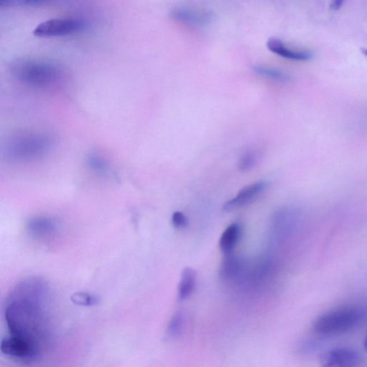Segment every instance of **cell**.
Instances as JSON below:
<instances>
[{
  "mask_svg": "<svg viewBox=\"0 0 367 367\" xmlns=\"http://www.w3.org/2000/svg\"><path fill=\"white\" fill-rule=\"evenodd\" d=\"M364 348L366 352H367V334L365 337L364 342Z\"/></svg>",
  "mask_w": 367,
  "mask_h": 367,
  "instance_id": "obj_22",
  "label": "cell"
},
{
  "mask_svg": "<svg viewBox=\"0 0 367 367\" xmlns=\"http://www.w3.org/2000/svg\"><path fill=\"white\" fill-rule=\"evenodd\" d=\"M268 182L258 181L251 185L243 188L235 197L228 201L224 205L223 209L226 212H231L242 206L248 205L256 199L265 190L268 188Z\"/></svg>",
  "mask_w": 367,
  "mask_h": 367,
  "instance_id": "obj_7",
  "label": "cell"
},
{
  "mask_svg": "<svg viewBox=\"0 0 367 367\" xmlns=\"http://www.w3.org/2000/svg\"><path fill=\"white\" fill-rule=\"evenodd\" d=\"M71 300L73 303L81 305V307H93L100 303V298L95 294L78 292L71 296Z\"/></svg>",
  "mask_w": 367,
  "mask_h": 367,
  "instance_id": "obj_17",
  "label": "cell"
},
{
  "mask_svg": "<svg viewBox=\"0 0 367 367\" xmlns=\"http://www.w3.org/2000/svg\"><path fill=\"white\" fill-rule=\"evenodd\" d=\"M253 71L260 76L272 80L278 81V82H288V81H289L291 79L290 76L288 74L285 73L284 72L280 70L270 67L256 66H254Z\"/></svg>",
  "mask_w": 367,
  "mask_h": 367,
  "instance_id": "obj_16",
  "label": "cell"
},
{
  "mask_svg": "<svg viewBox=\"0 0 367 367\" xmlns=\"http://www.w3.org/2000/svg\"><path fill=\"white\" fill-rule=\"evenodd\" d=\"M57 229L56 221L48 217H34L28 222L27 226L29 234L38 239H44L53 235Z\"/></svg>",
  "mask_w": 367,
  "mask_h": 367,
  "instance_id": "obj_10",
  "label": "cell"
},
{
  "mask_svg": "<svg viewBox=\"0 0 367 367\" xmlns=\"http://www.w3.org/2000/svg\"><path fill=\"white\" fill-rule=\"evenodd\" d=\"M362 53L367 57V49H362Z\"/></svg>",
  "mask_w": 367,
  "mask_h": 367,
  "instance_id": "obj_23",
  "label": "cell"
},
{
  "mask_svg": "<svg viewBox=\"0 0 367 367\" xmlns=\"http://www.w3.org/2000/svg\"><path fill=\"white\" fill-rule=\"evenodd\" d=\"M52 146V140L47 136L25 135L19 136L10 143L6 147V154L14 160H33L47 154Z\"/></svg>",
  "mask_w": 367,
  "mask_h": 367,
  "instance_id": "obj_3",
  "label": "cell"
},
{
  "mask_svg": "<svg viewBox=\"0 0 367 367\" xmlns=\"http://www.w3.org/2000/svg\"><path fill=\"white\" fill-rule=\"evenodd\" d=\"M197 283V274L194 269L187 267L183 270L178 285L179 301L188 299L194 292Z\"/></svg>",
  "mask_w": 367,
  "mask_h": 367,
  "instance_id": "obj_12",
  "label": "cell"
},
{
  "mask_svg": "<svg viewBox=\"0 0 367 367\" xmlns=\"http://www.w3.org/2000/svg\"><path fill=\"white\" fill-rule=\"evenodd\" d=\"M186 317L182 312L177 313L170 321L167 334L170 339L179 338L185 331Z\"/></svg>",
  "mask_w": 367,
  "mask_h": 367,
  "instance_id": "obj_15",
  "label": "cell"
},
{
  "mask_svg": "<svg viewBox=\"0 0 367 367\" xmlns=\"http://www.w3.org/2000/svg\"><path fill=\"white\" fill-rule=\"evenodd\" d=\"M361 363V357L350 348H339L325 352L320 357L323 367H355Z\"/></svg>",
  "mask_w": 367,
  "mask_h": 367,
  "instance_id": "obj_6",
  "label": "cell"
},
{
  "mask_svg": "<svg viewBox=\"0 0 367 367\" xmlns=\"http://www.w3.org/2000/svg\"><path fill=\"white\" fill-rule=\"evenodd\" d=\"M12 75L24 84L37 88L51 87L62 78L56 65L31 59H19L12 64Z\"/></svg>",
  "mask_w": 367,
  "mask_h": 367,
  "instance_id": "obj_1",
  "label": "cell"
},
{
  "mask_svg": "<svg viewBox=\"0 0 367 367\" xmlns=\"http://www.w3.org/2000/svg\"><path fill=\"white\" fill-rule=\"evenodd\" d=\"M242 233V229L238 223H233L222 233L219 246L220 250L225 254L229 255L235 249Z\"/></svg>",
  "mask_w": 367,
  "mask_h": 367,
  "instance_id": "obj_11",
  "label": "cell"
},
{
  "mask_svg": "<svg viewBox=\"0 0 367 367\" xmlns=\"http://www.w3.org/2000/svg\"><path fill=\"white\" fill-rule=\"evenodd\" d=\"M267 47L272 53L289 60L307 61L312 57V54L310 51L292 48L280 39L275 37L269 39Z\"/></svg>",
  "mask_w": 367,
  "mask_h": 367,
  "instance_id": "obj_9",
  "label": "cell"
},
{
  "mask_svg": "<svg viewBox=\"0 0 367 367\" xmlns=\"http://www.w3.org/2000/svg\"><path fill=\"white\" fill-rule=\"evenodd\" d=\"M48 0H0V7L36 6L47 3Z\"/></svg>",
  "mask_w": 367,
  "mask_h": 367,
  "instance_id": "obj_19",
  "label": "cell"
},
{
  "mask_svg": "<svg viewBox=\"0 0 367 367\" xmlns=\"http://www.w3.org/2000/svg\"><path fill=\"white\" fill-rule=\"evenodd\" d=\"M87 162L90 169L98 174H104L109 171V163L100 156L92 154L89 156Z\"/></svg>",
  "mask_w": 367,
  "mask_h": 367,
  "instance_id": "obj_18",
  "label": "cell"
},
{
  "mask_svg": "<svg viewBox=\"0 0 367 367\" xmlns=\"http://www.w3.org/2000/svg\"><path fill=\"white\" fill-rule=\"evenodd\" d=\"M344 3V0H332L330 5V8L332 10L337 11L341 9Z\"/></svg>",
  "mask_w": 367,
  "mask_h": 367,
  "instance_id": "obj_21",
  "label": "cell"
},
{
  "mask_svg": "<svg viewBox=\"0 0 367 367\" xmlns=\"http://www.w3.org/2000/svg\"><path fill=\"white\" fill-rule=\"evenodd\" d=\"M1 352L12 359L22 361L36 359L42 354L37 346L28 340L10 334L0 345Z\"/></svg>",
  "mask_w": 367,
  "mask_h": 367,
  "instance_id": "obj_5",
  "label": "cell"
},
{
  "mask_svg": "<svg viewBox=\"0 0 367 367\" xmlns=\"http://www.w3.org/2000/svg\"><path fill=\"white\" fill-rule=\"evenodd\" d=\"M260 149H251L243 153L238 161V169L242 172H248L254 169L262 157Z\"/></svg>",
  "mask_w": 367,
  "mask_h": 367,
  "instance_id": "obj_14",
  "label": "cell"
},
{
  "mask_svg": "<svg viewBox=\"0 0 367 367\" xmlns=\"http://www.w3.org/2000/svg\"><path fill=\"white\" fill-rule=\"evenodd\" d=\"M228 256L221 264L220 276L222 279L231 280L238 277L242 270V260L231 254Z\"/></svg>",
  "mask_w": 367,
  "mask_h": 367,
  "instance_id": "obj_13",
  "label": "cell"
},
{
  "mask_svg": "<svg viewBox=\"0 0 367 367\" xmlns=\"http://www.w3.org/2000/svg\"><path fill=\"white\" fill-rule=\"evenodd\" d=\"M361 317V312L357 309H339L319 317L314 323V330L324 335L343 334L354 330Z\"/></svg>",
  "mask_w": 367,
  "mask_h": 367,
  "instance_id": "obj_2",
  "label": "cell"
},
{
  "mask_svg": "<svg viewBox=\"0 0 367 367\" xmlns=\"http://www.w3.org/2000/svg\"><path fill=\"white\" fill-rule=\"evenodd\" d=\"M171 17L174 21L191 27H202L209 24L212 16L209 12L187 8H177L172 11Z\"/></svg>",
  "mask_w": 367,
  "mask_h": 367,
  "instance_id": "obj_8",
  "label": "cell"
},
{
  "mask_svg": "<svg viewBox=\"0 0 367 367\" xmlns=\"http://www.w3.org/2000/svg\"><path fill=\"white\" fill-rule=\"evenodd\" d=\"M86 28L82 19L74 18L51 19L39 24L33 35L38 37L48 38L77 34Z\"/></svg>",
  "mask_w": 367,
  "mask_h": 367,
  "instance_id": "obj_4",
  "label": "cell"
},
{
  "mask_svg": "<svg viewBox=\"0 0 367 367\" xmlns=\"http://www.w3.org/2000/svg\"><path fill=\"white\" fill-rule=\"evenodd\" d=\"M172 222L177 229H185L188 226V219L187 216L181 212L177 211L172 216Z\"/></svg>",
  "mask_w": 367,
  "mask_h": 367,
  "instance_id": "obj_20",
  "label": "cell"
}]
</instances>
